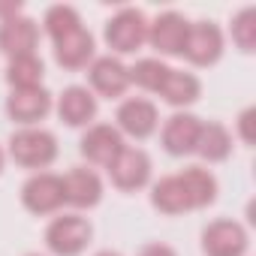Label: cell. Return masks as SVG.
<instances>
[{"label":"cell","instance_id":"obj_24","mask_svg":"<svg viewBox=\"0 0 256 256\" xmlns=\"http://www.w3.org/2000/svg\"><path fill=\"white\" fill-rule=\"evenodd\" d=\"M169 64L163 60V58H139L133 66H130V84H136L139 90H145V94H160V88H163V82H166V76H169Z\"/></svg>","mask_w":256,"mask_h":256},{"label":"cell","instance_id":"obj_2","mask_svg":"<svg viewBox=\"0 0 256 256\" xmlns=\"http://www.w3.org/2000/svg\"><path fill=\"white\" fill-rule=\"evenodd\" d=\"M42 241L52 256H82L94 241V223L78 211H58L46 223Z\"/></svg>","mask_w":256,"mask_h":256},{"label":"cell","instance_id":"obj_20","mask_svg":"<svg viewBox=\"0 0 256 256\" xmlns=\"http://www.w3.org/2000/svg\"><path fill=\"white\" fill-rule=\"evenodd\" d=\"M178 178H181V184H184V190H187V199H190L193 211H202V208H208V205L217 202L220 184H217V175H214L211 169L193 163V166H184V169L178 172Z\"/></svg>","mask_w":256,"mask_h":256},{"label":"cell","instance_id":"obj_10","mask_svg":"<svg viewBox=\"0 0 256 256\" xmlns=\"http://www.w3.org/2000/svg\"><path fill=\"white\" fill-rule=\"evenodd\" d=\"M22 205L24 211L36 214V217H48L64 211L66 199H64V178L54 172H34L24 184H22Z\"/></svg>","mask_w":256,"mask_h":256},{"label":"cell","instance_id":"obj_5","mask_svg":"<svg viewBox=\"0 0 256 256\" xmlns=\"http://www.w3.org/2000/svg\"><path fill=\"white\" fill-rule=\"evenodd\" d=\"M223 52H226V34L217 22H211V18L190 22L187 42L181 52V58L190 66H214L223 58Z\"/></svg>","mask_w":256,"mask_h":256},{"label":"cell","instance_id":"obj_14","mask_svg":"<svg viewBox=\"0 0 256 256\" xmlns=\"http://www.w3.org/2000/svg\"><path fill=\"white\" fill-rule=\"evenodd\" d=\"M6 118L18 126H40L54 108V96L46 88H24V90H10L6 102Z\"/></svg>","mask_w":256,"mask_h":256},{"label":"cell","instance_id":"obj_15","mask_svg":"<svg viewBox=\"0 0 256 256\" xmlns=\"http://www.w3.org/2000/svg\"><path fill=\"white\" fill-rule=\"evenodd\" d=\"M40 36H42L40 22L30 18L28 12H18V16L6 18V22H0V54H6V60L36 54Z\"/></svg>","mask_w":256,"mask_h":256},{"label":"cell","instance_id":"obj_31","mask_svg":"<svg viewBox=\"0 0 256 256\" xmlns=\"http://www.w3.org/2000/svg\"><path fill=\"white\" fill-rule=\"evenodd\" d=\"M24 256H46V253H24Z\"/></svg>","mask_w":256,"mask_h":256},{"label":"cell","instance_id":"obj_11","mask_svg":"<svg viewBox=\"0 0 256 256\" xmlns=\"http://www.w3.org/2000/svg\"><path fill=\"white\" fill-rule=\"evenodd\" d=\"M88 88L90 94L100 100H124L126 90H130V66H126L120 58L114 54H96L88 66Z\"/></svg>","mask_w":256,"mask_h":256},{"label":"cell","instance_id":"obj_6","mask_svg":"<svg viewBox=\"0 0 256 256\" xmlns=\"http://www.w3.org/2000/svg\"><path fill=\"white\" fill-rule=\"evenodd\" d=\"M199 247L205 256H247L250 250V232L244 223L232 217H217L205 223L199 235Z\"/></svg>","mask_w":256,"mask_h":256},{"label":"cell","instance_id":"obj_4","mask_svg":"<svg viewBox=\"0 0 256 256\" xmlns=\"http://www.w3.org/2000/svg\"><path fill=\"white\" fill-rule=\"evenodd\" d=\"M114 126L124 139L145 142L160 130V108L148 96H124L114 108Z\"/></svg>","mask_w":256,"mask_h":256},{"label":"cell","instance_id":"obj_27","mask_svg":"<svg viewBox=\"0 0 256 256\" xmlns=\"http://www.w3.org/2000/svg\"><path fill=\"white\" fill-rule=\"evenodd\" d=\"M136 256H178V250L163 244V241H148V244H142L136 250Z\"/></svg>","mask_w":256,"mask_h":256},{"label":"cell","instance_id":"obj_16","mask_svg":"<svg viewBox=\"0 0 256 256\" xmlns=\"http://www.w3.org/2000/svg\"><path fill=\"white\" fill-rule=\"evenodd\" d=\"M60 178H64V199L78 214L82 211H90V208H96L102 202L106 184H102V178H100L96 169H90V166H72Z\"/></svg>","mask_w":256,"mask_h":256},{"label":"cell","instance_id":"obj_3","mask_svg":"<svg viewBox=\"0 0 256 256\" xmlns=\"http://www.w3.org/2000/svg\"><path fill=\"white\" fill-rule=\"evenodd\" d=\"M148 16L139 6H120L102 28V40L112 48L108 54L124 58V54H136L142 46H148Z\"/></svg>","mask_w":256,"mask_h":256},{"label":"cell","instance_id":"obj_9","mask_svg":"<svg viewBox=\"0 0 256 256\" xmlns=\"http://www.w3.org/2000/svg\"><path fill=\"white\" fill-rule=\"evenodd\" d=\"M190 18L178 10H166L148 22V46L154 48V58H181L187 42Z\"/></svg>","mask_w":256,"mask_h":256},{"label":"cell","instance_id":"obj_26","mask_svg":"<svg viewBox=\"0 0 256 256\" xmlns=\"http://www.w3.org/2000/svg\"><path fill=\"white\" fill-rule=\"evenodd\" d=\"M253 126H256V108H253V106H247V108H241V112H238V118H235V136H238L247 148L256 142Z\"/></svg>","mask_w":256,"mask_h":256},{"label":"cell","instance_id":"obj_22","mask_svg":"<svg viewBox=\"0 0 256 256\" xmlns=\"http://www.w3.org/2000/svg\"><path fill=\"white\" fill-rule=\"evenodd\" d=\"M10 90H24V88H42V78H46V64L40 54H24V58H12L6 64V72H4Z\"/></svg>","mask_w":256,"mask_h":256},{"label":"cell","instance_id":"obj_18","mask_svg":"<svg viewBox=\"0 0 256 256\" xmlns=\"http://www.w3.org/2000/svg\"><path fill=\"white\" fill-rule=\"evenodd\" d=\"M157 96H160L166 106H172L175 112H187V108L202 96V82H199L196 72H190V70H175V66H172Z\"/></svg>","mask_w":256,"mask_h":256},{"label":"cell","instance_id":"obj_23","mask_svg":"<svg viewBox=\"0 0 256 256\" xmlns=\"http://www.w3.org/2000/svg\"><path fill=\"white\" fill-rule=\"evenodd\" d=\"M78 28H84L82 24V12L76 10V6H70V4H54V6H48L46 12H42V24H40V30L54 42V40H60V36H66V34H72V30H78Z\"/></svg>","mask_w":256,"mask_h":256},{"label":"cell","instance_id":"obj_19","mask_svg":"<svg viewBox=\"0 0 256 256\" xmlns=\"http://www.w3.org/2000/svg\"><path fill=\"white\" fill-rule=\"evenodd\" d=\"M148 199H151V208L160 211V214H166V217H178V214L193 211V205H190V199H187V190H184L178 172L151 181V193H148Z\"/></svg>","mask_w":256,"mask_h":256},{"label":"cell","instance_id":"obj_29","mask_svg":"<svg viewBox=\"0 0 256 256\" xmlns=\"http://www.w3.org/2000/svg\"><path fill=\"white\" fill-rule=\"evenodd\" d=\"M4 169H6V151L0 148V175H4Z\"/></svg>","mask_w":256,"mask_h":256},{"label":"cell","instance_id":"obj_17","mask_svg":"<svg viewBox=\"0 0 256 256\" xmlns=\"http://www.w3.org/2000/svg\"><path fill=\"white\" fill-rule=\"evenodd\" d=\"M52 54H54V64L66 72H78V70H88L90 60L96 58V40L88 28H78L60 40L52 42Z\"/></svg>","mask_w":256,"mask_h":256},{"label":"cell","instance_id":"obj_21","mask_svg":"<svg viewBox=\"0 0 256 256\" xmlns=\"http://www.w3.org/2000/svg\"><path fill=\"white\" fill-rule=\"evenodd\" d=\"M232 148H235V136L226 124L202 120V133L196 142V154L202 157V163H223L232 157Z\"/></svg>","mask_w":256,"mask_h":256},{"label":"cell","instance_id":"obj_30","mask_svg":"<svg viewBox=\"0 0 256 256\" xmlns=\"http://www.w3.org/2000/svg\"><path fill=\"white\" fill-rule=\"evenodd\" d=\"M94 256H120V253H118V250H96Z\"/></svg>","mask_w":256,"mask_h":256},{"label":"cell","instance_id":"obj_13","mask_svg":"<svg viewBox=\"0 0 256 256\" xmlns=\"http://www.w3.org/2000/svg\"><path fill=\"white\" fill-rule=\"evenodd\" d=\"M54 112L58 118L72 126V130H84L96 120V112H100V100L90 94L88 84H66L58 96H54Z\"/></svg>","mask_w":256,"mask_h":256},{"label":"cell","instance_id":"obj_12","mask_svg":"<svg viewBox=\"0 0 256 256\" xmlns=\"http://www.w3.org/2000/svg\"><path fill=\"white\" fill-rule=\"evenodd\" d=\"M202 133V118L193 112H172L160 126V145L169 157L196 154V142Z\"/></svg>","mask_w":256,"mask_h":256},{"label":"cell","instance_id":"obj_28","mask_svg":"<svg viewBox=\"0 0 256 256\" xmlns=\"http://www.w3.org/2000/svg\"><path fill=\"white\" fill-rule=\"evenodd\" d=\"M18 12H24V6L18 0H0V22H6V18L18 16Z\"/></svg>","mask_w":256,"mask_h":256},{"label":"cell","instance_id":"obj_7","mask_svg":"<svg viewBox=\"0 0 256 256\" xmlns=\"http://www.w3.org/2000/svg\"><path fill=\"white\" fill-rule=\"evenodd\" d=\"M124 148H126V139L118 133L114 124L94 120L90 126H84V133L78 139V154L88 160L90 169H108Z\"/></svg>","mask_w":256,"mask_h":256},{"label":"cell","instance_id":"obj_25","mask_svg":"<svg viewBox=\"0 0 256 256\" xmlns=\"http://www.w3.org/2000/svg\"><path fill=\"white\" fill-rule=\"evenodd\" d=\"M229 36L238 52H256V6H241L229 22Z\"/></svg>","mask_w":256,"mask_h":256},{"label":"cell","instance_id":"obj_8","mask_svg":"<svg viewBox=\"0 0 256 256\" xmlns=\"http://www.w3.org/2000/svg\"><path fill=\"white\" fill-rule=\"evenodd\" d=\"M151 178H154V160H151V154L145 148H130L126 145L118 154V160L108 166V181L120 193L145 190V187H151Z\"/></svg>","mask_w":256,"mask_h":256},{"label":"cell","instance_id":"obj_1","mask_svg":"<svg viewBox=\"0 0 256 256\" xmlns=\"http://www.w3.org/2000/svg\"><path fill=\"white\" fill-rule=\"evenodd\" d=\"M58 154H60L58 136L52 130H46V126H18L6 142V157L16 166L28 169L30 175L48 172V166L58 160Z\"/></svg>","mask_w":256,"mask_h":256}]
</instances>
